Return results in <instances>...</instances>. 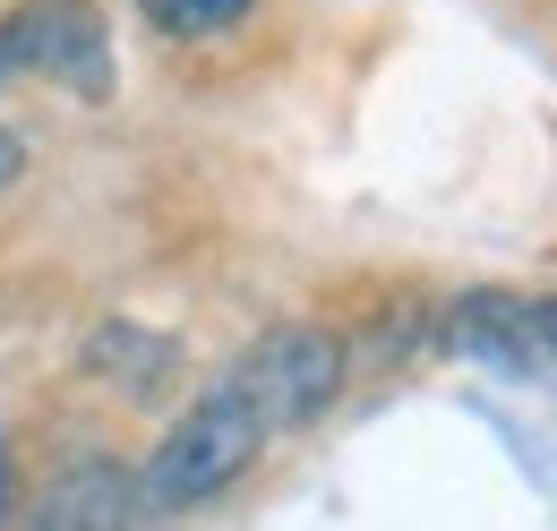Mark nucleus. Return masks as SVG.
Returning a JSON list of instances; mask_svg holds the SVG:
<instances>
[{"label": "nucleus", "instance_id": "f257e3e1", "mask_svg": "<svg viewBox=\"0 0 557 531\" xmlns=\"http://www.w3.org/2000/svg\"><path fill=\"white\" fill-rule=\"evenodd\" d=\"M267 411L258 395L240 386V369H223L207 395L189 403L163 437H154V455L138 464V506L146 515H189V506H214L232 480H249V464L267 455Z\"/></svg>", "mask_w": 557, "mask_h": 531}, {"label": "nucleus", "instance_id": "f03ea898", "mask_svg": "<svg viewBox=\"0 0 557 531\" xmlns=\"http://www.w3.org/2000/svg\"><path fill=\"white\" fill-rule=\"evenodd\" d=\"M240 386L258 395L267 429H309V420H326V403L344 395V334L275 326L249 360H240Z\"/></svg>", "mask_w": 557, "mask_h": 531}, {"label": "nucleus", "instance_id": "7ed1b4c3", "mask_svg": "<svg viewBox=\"0 0 557 531\" xmlns=\"http://www.w3.org/2000/svg\"><path fill=\"white\" fill-rule=\"evenodd\" d=\"M26 52H35V77L70 86L77 103L112 95V26L95 0H26Z\"/></svg>", "mask_w": 557, "mask_h": 531}, {"label": "nucleus", "instance_id": "20e7f679", "mask_svg": "<svg viewBox=\"0 0 557 531\" xmlns=\"http://www.w3.org/2000/svg\"><path fill=\"white\" fill-rule=\"evenodd\" d=\"M138 464H121V455H77L52 489H44V506H35V523L44 531H112V523H138Z\"/></svg>", "mask_w": 557, "mask_h": 531}, {"label": "nucleus", "instance_id": "39448f33", "mask_svg": "<svg viewBox=\"0 0 557 531\" xmlns=\"http://www.w3.org/2000/svg\"><path fill=\"white\" fill-rule=\"evenodd\" d=\"M446 343H455L463 360H488V369H506V378H532V369H541L532 300H515V292H463V300L446 309Z\"/></svg>", "mask_w": 557, "mask_h": 531}, {"label": "nucleus", "instance_id": "423d86ee", "mask_svg": "<svg viewBox=\"0 0 557 531\" xmlns=\"http://www.w3.org/2000/svg\"><path fill=\"white\" fill-rule=\"evenodd\" d=\"M103 386H121L129 403H154L172 378H181V343L154 326H129V318H103V326H86V351H77Z\"/></svg>", "mask_w": 557, "mask_h": 531}, {"label": "nucleus", "instance_id": "0eeeda50", "mask_svg": "<svg viewBox=\"0 0 557 531\" xmlns=\"http://www.w3.org/2000/svg\"><path fill=\"white\" fill-rule=\"evenodd\" d=\"M258 0H138V17L172 44H207V35H232Z\"/></svg>", "mask_w": 557, "mask_h": 531}, {"label": "nucleus", "instance_id": "6e6552de", "mask_svg": "<svg viewBox=\"0 0 557 531\" xmlns=\"http://www.w3.org/2000/svg\"><path fill=\"white\" fill-rule=\"evenodd\" d=\"M17 77H35V52H26V9H17V17H0V95H9Z\"/></svg>", "mask_w": 557, "mask_h": 531}, {"label": "nucleus", "instance_id": "1a4fd4ad", "mask_svg": "<svg viewBox=\"0 0 557 531\" xmlns=\"http://www.w3.org/2000/svg\"><path fill=\"white\" fill-rule=\"evenodd\" d=\"M532 334H541V360H557V292L532 300Z\"/></svg>", "mask_w": 557, "mask_h": 531}, {"label": "nucleus", "instance_id": "9d476101", "mask_svg": "<svg viewBox=\"0 0 557 531\" xmlns=\"http://www.w3.org/2000/svg\"><path fill=\"white\" fill-rule=\"evenodd\" d=\"M17 172H26V137L0 129V189H17Z\"/></svg>", "mask_w": 557, "mask_h": 531}, {"label": "nucleus", "instance_id": "9b49d317", "mask_svg": "<svg viewBox=\"0 0 557 531\" xmlns=\"http://www.w3.org/2000/svg\"><path fill=\"white\" fill-rule=\"evenodd\" d=\"M9 471H17V455H9V437H0V515H9Z\"/></svg>", "mask_w": 557, "mask_h": 531}]
</instances>
